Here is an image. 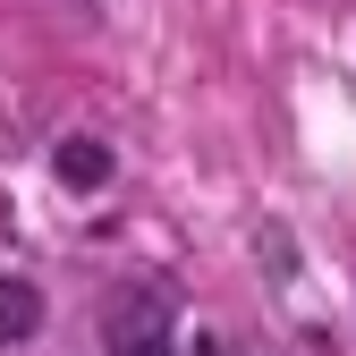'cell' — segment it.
Wrapping results in <instances>:
<instances>
[{
	"instance_id": "cell-3",
	"label": "cell",
	"mask_w": 356,
	"mask_h": 356,
	"mask_svg": "<svg viewBox=\"0 0 356 356\" xmlns=\"http://www.w3.org/2000/svg\"><path fill=\"white\" fill-rule=\"evenodd\" d=\"M51 170H60V187H102L111 178V145H94V136H60V153H51Z\"/></svg>"
},
{
	"instance_id": "cell-1",
	"label": "cell",
	"mask_w": 356,
	"mask_h": 356,
	"mask_svg": "<svg viewBox=\"0 0 356 356\" xmlns=\"http://www.w3.org/2000/svg\"><path fill=\"white\" fill-rule=\"evenodd\" d=\"M111 356H178L170 348V305L153 289H119V305H111Z\"/></svg>"
},
{
	"instance_id": "cell-2",
	"label": "cell",
	"mask_w": 356,
	"mask_h": 356,
	"mask_svg": "<svg viewBox=\"0 0 356 356\" xmlns=\"http://www.w3.org/2000/svg\"><path fill=\"white\" fill-rule=\"evenodd\" d=\"M34 331H42V289L17 280V272H0V348H17Z\"/></svg>"
}]
</instances>
